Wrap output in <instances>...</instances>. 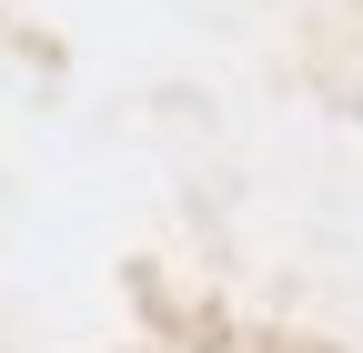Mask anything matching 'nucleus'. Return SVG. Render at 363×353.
Returning a JSON list of instances; mask_svg holds the SVG:
<instances>
[]
</instances>
